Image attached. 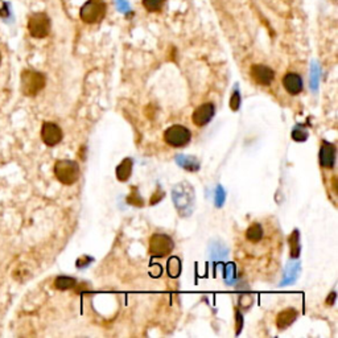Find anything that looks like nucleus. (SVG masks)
<instances>
[{
	"instance_id": "f257e3e1",
	"label": "nucleus",
	"mask_w": 338,
	"mask_h": 338,
	"mask_svg": "<svg viewBox=\"0 0 338 338\" xmlns=\"http://www.w3.org/2000/svg\"><path fill=\"white\" fill-rule=\"evenodd\" d=\"M174 207L181 217H189L193 213L194 203H196V194L193 186L189 182L182 181L173 188L172 192Z\"/></svg>"
},
{
	"instance_id": "f03ea898",
	"label": "nucleus",
	"mask_w": 338,
	"mask_h": 338,
	"mask_svg": "<svg viewBox=\"0 0 338 338\" xmlns=\"http://www.w3.org/2000/svg\"><path fill=\"white\" fill-rule=\"evenodd\" d=\"M79 165L73 160H58L54 164V176L64 185H73L79 178Z\"/></svg>"
},
{
	"instance_id": "7ed1b4c3",
	"label": "nucleus",
	"mask_w": 338,
	"mask_h": 338,
	"mask_svg": "<svg viewBox=\"0 0 338 338\" xmlns=\"http://www.w3.org/2000/svg\"><path fill=\"white\" fill-rule=\"evenodd\" d=\"M45 75L33 70H24L21 74V91L27 97H34L45 87Z\"/></svg>"
},
{
	"instance_id": "20e7f679",
	"label": "nucleus",
	"mask_w": 338,
	"mask_h": 338,
	"mask_svg": "<svg viewBox=\"0 0 338 338\" xmlns=\"http://www.w3.org/2000/svg\"><path fill=\"white\" fill-rule=\"evenodd\" d=\"M192 140V132L182 124H173L164 132V141L173 148H181L189 144Z\"/></svg>"
},
{
	"instance_id": "39448f33",
	"label": "nucleus",
	"mask_w": 338,
	"mask_h": 338,
	"mask_svg": "<svg viewBox=\"0 0 338 338\" xmlns=\"http://www.w3.org/2000/svg\"><path fill=\"white\" fill-rule=\"evenodd\" d=\"M106 15V3L103 0H87L81 7L79 16L86 24H95L102 20Z\"/></svg>"
},
{
	"instance_id": "423d86ee",
	"label": "nucleus",
	"mask_w": 338,
	"mask_h": 338,
	"mask_svg": "<svg viewBox=\"0 0 338 338\" xmlns=\"http://www.w3.org/2000/svg\"><path fill=\"white\" fill-rule=\"evenodd\" d=\"M173 239L167 234H153L149 238L148 250L149 254L155 258H165L173 251Z\"/></svg>"
},
{
	"instance_id": "0eeeda50",
	"label": "nucleus",
	"mask_w": 338,
	"mask_h": 338,
	"mask_svg": "<svg viewBox=\"0 0 338 338\" xmlns=\"http://www.w3.org/2000/svg\"><path fill=\"white\" fill-rule=\"evenodd\" d=\"M28 31L34 38L46 37L50 32V20L45 13L38 12L29 17Z\"/></svg>"
},
{
	"instance_id": "6e6552de",
	"label": "nucleus",
	"mask_w": 338,
	"mask_h": 338,
	"mask_svg": "<svg viewBox=\"0 0 338 338\" xmlns=\"http://www.w3.org/2000/svg\"><path fill=\"white\" fill-rule=\"evenodd\" d=\"M250 74L254 82H256L260 86H270L272 81L275 79V71L267 65H252L250 69Z\"/></svg>"
},
{
	"instance_id": "1a4fd4ad",
	"label": "nucleus",
	"mask_w": 338,
	"mask_h": 338,
	"mask_svg": "<svg viewBox=\"0 0 338 338\" xmlns=\"http://www.w3.org/2000/svg\"><path fill=\"white\" fill-rule=\"evenodd\" d=\"M62 130L60 126L52 122H46L42 124L41 128V139L48 147H54L62 140Z\"/></svg>"
},
{
	"instance_id": "9d476101",
	"label": "nucleus",
	"mask_w": 338,
	"mask_h": 338,
	"mask_svg": "<svg viewBox=\"0 0 338 338\" xmlns=\"http://www.w3.org/2000/svg\"><path fill=\"white\" fill-rule=\"evenodd\" d=\"M215 107L214 103L211 102H207V103H203L201 106H198L196 110H194L193 115H192V120L193 123L197 126V127H203L206 126L214 116Z\"/></svg>"
},
{
	"instance_id": "9b49d317",
	"label": "nucleus",
	"mask_w": 338,
	"mask_h": 338,
	"mask_svg": "<svg viewBox=\"0 0 338 338\" xmlns=\"http://www.w3.org/2000/svg\"><path fill=\"white\" fill-rule=\"evenodd\" d=\"M336 157H337V149L336 145L332 144L330 141L324 140L320 148V165L325 169H332L336 164Z\"/></svg>"
},
{
	"instance_id": "f8f14e48",
	"label": "nucleus",
	"mask_w": 338,
	"mask_h": 338,
	"mask_svg": "<svg viewBox=\"0 0 338 338\" xmlns=\"http://www.w3.org/2000/svg\"><path fill=\"white\" fill-rule=\"evenodd\" d=\"M281 82H283L285 91L291 95H299L303 91V87H304L303 78L297 73H293V71L287 73L281 79Z\"/></svg>"
},
{
	"instance_id": "ddd939ff",
	"label": "nucleus",
	"mask_w": 338,
	"mask_h": 338,
	"mask_svg": "<svg viewBox=\"0 0 338 338\" xmlns=\"http://www.w3.org/2000/svg\"><path fill=\"white\" fill-rule=\"evenodd\" d=\"M297 317H299V312L296 309H293V308L281 310L276 317V326L280 330L287 329L288 326H291L293 322L296 321Z\"/></svg>"
},
{
	"instance_id": "4468645a",
	"label": "nucleus",
	"mask_w": 338,
	"mask_h": 338,
	"mask_svg": "<svg viewBox=\"0 0 338 338\" xmlns=\"http://www.w3.org/2000/svg\"><path fill=\"white\" fill-rule=\"evenodd\" d=\"M264 238V229L259 222H254L246 230V239L251 243H259Z\"/></svg>"
},
{
	"instance_id": "2eb2a0df",
	"label": "nucleus",
	"mask_w": 338,
	"mask_h": 338,
	"mask_svg": "<svg viewBox=\"0 0 338 338\" xmlns=\"http://www.w3.org/2000/svg\"><path fill=\"white\" fill-rule=\"evenodd\" d=\"M176 161L177 164L184 168L185 170H189V172H197L200 167H201V163L198 160L197 157L194 156H185V155H180V156H176Z\"/></svg>"
},
{
	"instance_id": "dca6fc26",
	"label": "nucleus",
	"mask_w": 338,
	"mask_h": 338,
	"mask_svg": "<svg viewBox=\"0 0 338 338\" xmlns=\"http://www.w3.org/2000/svg\"><path fill=\"white\" fill-rule=\"evenodd\" d=\"M131 173H132V160L131 159H128V157H126V159H124V160L122 161L118 167H116V169H115L116 178H118L119 181L124 182V181H127L128 178H130Z\"/></svg>"
},
{
	"instance_id": "f3484780",
	"label": "nucleus",
	"mask_w": 338,
	"mask_h": 338,
	"mask_svg": "<svg viewBox=\"0 0 338 338\" xmlns=\"http://www.w3.org/2000/svg\"><path fill=\"white\" fill-rule=\"evenodd\" d=\"M77 281H75L74 277L70 276H58L56 280H54V287L60 291H66V289L74 288Z\"/></svg>"
},
{
	"instance_id": "a211bd4d",
	"label": "nucleus",
	"mask_w": 338,
	"mask_h": 338,
	"mask_svg": "<svg viewBox=\"0 0 338 338\" xmlns=\"http://www.w3.org/2000/svg\"><path fill=\"white\" fill-rule=\"evenodd\" d=\"M164 4L165 0H143V7L148 12H159Z\"/></svg>"
},
{
	"instance_id": "6ab92c4d",
	"label": "nucleus",
	"mask_w": 338,
	"mask_h": 338,
	"mask_svg": "<svg viewBox=\"0 0 338 338\" xmlns=\"http://www.w3.org/2000/svg\"><path fill=\"white\" fill-rule=\"evenodd\" d=\"M181 272V263L177 258H170L168 262V273L172 277H177Z\"/></svg>"
},
{
	"instance_id": "aec40b11",
	"label": "nucleus",
	"mask_w": 338,
	"mask_h": 338,
	"mask_svg": "<svg viewBox=\"0 0 338 338\" xmlns=\"http://www.w3.org/2000/svg\"><path fill=\"white\" fill-rule=\"evenodd\" d=\"M289 242H291V256L292 258H297L299 256V252H300V244H299V231L295 230L293 234L291 235L289 238Z\"/></svg>"
},
{
	"instance_id": "412c9836",
	"label": "nucleus",
	"mask_w": 338,
	"mask_h": 338,
	"mask_svg": "<svg viewBox=\"0 0 338 338\" xmlns=\"http://www.w3.org/2000/svg\"><path fill=\"white\" fill-rule=\"evenodd\" d=\"M292 139L296 141H305L308 139V132L301 126H296L292 131Z\"/></svg>"
},
{
	"instance_id": "4be33fe9",
	"label": "nucleus",
	"mask_w": 338,
	"mask_h": 338,
	"mask_svg": "<svg viewBox=\"0 0 338 338\" xmlns=\"http://www.w3.org/2000/svg\"><path fill=\"white\" fill-rule=\"evenodd\" d=\"M225 280L229 284H233L235 281V266L233 263H229L225 267Z\"/></svg>"
},
{
	"instance_id": "5701e85b",
	"label": "nucleus",
	"mask_w": 338,
	"mask_h": 338,
	"mask_svg": "<svg viewBox=\"0 0 338 338\" xmlns=\"http://www.w3.org/2000/svg\"><path fill=\"white\" fill-rule=\"evenodd\" d=\"M239 106H240L239 90H238V89H235V90L233 91V94H231L230 108H231V110H233V111H237V110L239 108Z\"/></svg>"
},
{
	"instance_id": "b1692460",
	"label": "nucleus",
	"mask_w": 338,
	"mask_h": 338,
	"mask_svg": "<svg viewBox=\"0 0 338 338\" xmlns=\"http://www.w3.org/2000/svg\"><path fill=\"white\" fill-rule=\"evenodd\" d=\"M223 200H225V193H223V189L221 186H218L217 189V194H215V201H217V206H222Z\"/></svg>"
},
{
	"instance_id": "393cba45",
	"label": "nucleus",
	"mask_w": 338,
	"mask_h": 338,
	"mask_svg": "<svg viewBox=\"0 0 338 338\" xmlns=\"http://www.w3.org/2000/svg\"><path fill=\"white\" fill-rule=\"evenodd\" d=\"M8 15H9L8 7H7V4H5L4 1H1V0H0V16L7 17Z\"/></svg>"
},
{
	"instance_id": "a878e982",
	"label": "nucleus",
	"mask_w": 338,
	"mask_h": 338,
	"mask_svg": "<svg viewBox=\"0 0 338 338\" xmlns=\"http://www.w3.org/2000/svg\"><path fill=\"white\" fill-rule=\"evenodd\" d=\"M235 316H237V328H238V330H237V334H239L240 328H242V325H243V321H242V314H240V312H238V310H237Z\"/></svg>"
},
{
	"instance_id": "bb28decb",
	"label": "nucleus",
	"mask_w": 338,
	"mask_h": 338,
	"mask_svg": "<svg viewBox=\"0 0 338 338\" xmlns=\"http://www.w3.org/2000/svg\"><path fill=\"white\" fill-rule=\"evenodd\" d=\"M334 300H336V292H332L329 295V297L326 299V304H328V305H333Z\"/></svg>"
},
{
	"instance_id": "cd10ccee",
	"label": "nucleus",
	"mask_w": 338,
	"mask_h": 338,
	"mask_svg": "<svg viewBox=\"0 0 338 338\" xmlns=\"http://www.w3.org/2000/svg\"><path fill=\"white\" fill-rule=\"evenodd\" d=\"M284 1H291V0H284Z\"/></svg>"
},
{
	"instance_id": "c85d7f7f",
	"label": "nucleus",
	"mask_w": 338,
	"mask_h": 338,
	"mask_svg": "<svg viewBox=\"0 0 338 338\" xmlns=\"http://www.w3.org/2000/svg\"><path fill=\"white\" fill-rule=\"evenodd\" d=\"M0 60H1V56H0Z\"/></svg>"
}]
</instances>
